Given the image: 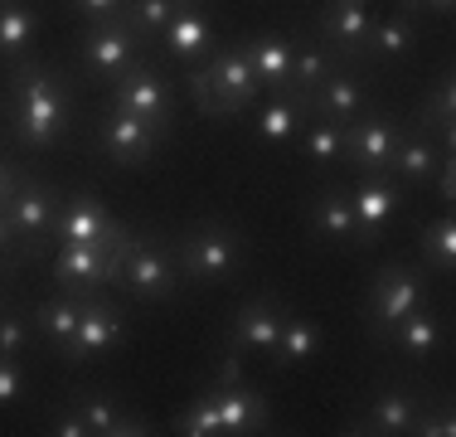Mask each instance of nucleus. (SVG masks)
Listing matches in <instances>:
<instances>
[{"mask_svg":"<svg viewBox=\"0 0 456 437\" xmlns=\"http://www.w3.org/2000/svg\"><path fill=\"white\" fill-rule=\"evenodd\" d=\"M15 136L25 146L45 151L69 131V87H63L59 69L49 63H25L15 59Z\"/></svg>","mask_w":456,"mask_h":437,"instance_id":"obj_1","label":"nucleus"},{"mask_svg":"<svg viewBox=\"0 0 456 437\" xmlns=\"http://www.w3.org/2000/svg\"><path fill=\"white\" fill-rule=\"evenodd\" d=\"M184 87H190V97L200 103L204 117H238L263 97V83H257L253 63H248V54L238 49V44L233 49H219V44H214V49L204 54V63H190Z\"/></svg>","mask_w":456,"mask_h":437,"instance_id":"obj_2","label":"nucleus"},{"mask_svg":"<svg viewBox=\"0 0 456 437\" xmlns=\"http://www.w3.org/2000/svg\"><path fill=\"white\" fill-rule=\"evenodd\" d=\"M180 262V277L190 282H228L243 268V234L224 218H200L194 228H184L180 238H170Z\"/></svg>","mask_w":456,"mask_h":437,"instance_id":"obj_3","label":"nucleus"},{"mask_svg":"<svg viewBox=\"0 0 456 437\" xmlns=\"http://www.w3.org/2000/svg\"><path fill=\"white\" fill-rule=\"evenodd\" d=\"M136 238L132 224H117V234L97 238V243H59L53 258V282L63 292H107L122 282V253Z\"/></svg>","mask_w":456,"mask_h":437,"instance_id":"obj_4","label":"nucleus"},{"mask_svg":"<svg viewBox=\"0 0 456 437\" xmlns=\"http://www.w3.org/2000/svg\"><path fill=\"white\" fill-rule=\"evenodd\" d=\"M422 268L418 262H384V268L374 272V282H369V335H379V341H388L394 335V326L403 321L408 311H418L422 306Z\"/></svg>","mask_w":456,"mask_h":437,"instance_id":"obj_5","label":"nucleus"},{"mask_svg":"<svg viewBox=\"0 0 456 437\" xmlns=\"http://www.w3.org/2000/svg\"><path fill=\"white\" fill-rule=\"evenodd\" d=\"M78 54H83V69H88L93 78H112L117 83L132 63L146 59V39H141L122 15L88 20V25H83V39H78Z\"/></svg>","mask_w":456,"mask_h":437,"instance_id":"obj_6","label":"nucleus"},{"mask_svg":"<svg viewBox=\"0 0 456 437\" xmlns=\"http://www.w3.org/2000/svg\"><path fill=\"white\" fill-rule=\"evenodd\" d=\"M180 262H175V248L170 243H146V238H132L122 253V282L117 287H126L132 297L141 301H170L180 292Z\"/></svg>","mask_w":456,"mask_h":437,"instance_id":"obj_7","label":"nucleus"},{"mask_svg":"<svg viewBox=\"0 0 456 437\" xmlns=\"http://www.w3.org/2000/svg\"><path fill=\"white\" fill-rule=\"evenodd\" d=\"M209 389H214V399H219L224 433L248 437V433H263L267 428V399L243 379V355H238V350H228V359L219 365V375H214Z\"/></svg>","mask_w":456,"mask_h":437,"instance_id":"obj_8","label":"nucleus"},{"mask_svg":"<svg viewBox=\"0 0 456 437\" xmlns=\"http://www.w3.org/2000/svg\"><path fill=\"white\" fill-rule=\"evenodd\" d=\"M112 107H122V112H136L146 117L151 127H160L170 136V127H175V87H170V78L156 69V63H132V69L117 78L112 87Z\"/></svg>","mask_w":456,"mask_h":437,"instance_id":"obj_9","label":"nucleus"},{"mask_svg":"<svg viewBox=\"0 0 456 437\" xmlns=\"http://www.w3.org/2000/svg\"><path fill=\"white\" fill-rule=\"evenodd\" d=\"M408 122H394L384 112H360L354 122H345V156L354 161L360 175H388V156H394L398 136H403Z\"/></svg>","mask_w":456,"mask_h":437,"instance_id":"obj_10","label":"nucleus"},{"mask_svg":"<svg viewBox=\"0 0 456 437\" xmlns=\"http://www.w3.org/2000/svg\"><path fill=\"white\" fill-rule=\"evenodd\" d=\"M126 335V316L117 311V306H107L102 292H93V297H83V311H78V331H73V341L59 350L69 365H88V359L107 355L117 341Z\"/></svg>","mask_w":456,"mask_h":437,"instance_id":"obj_11","label":"nucleus"},{"mask_svg":"<svg viewBox=\"0 0 456 437\" xmlns=\"http://www.w3.org/2000/svg\"><path fill=\"white\" fill-rule=\"evenodd\" d=\"M59 200L63 194L53 190L49 180H20V190L5 200V214H10V224H15L20 243H25V258L39 253V243L49 238L53 214H59Z\"/></svg>","mask_w":456,"mask_h":437,"instance_id":"obj_12","label":"nucleus"},{"mask_svg":"<svg viewBox=\"0 0 456 437\" xmlns=\"http://www.w3.org/2000/svg\"><path fill=\"white\" fill-rule=\"evenodd\" d=\"M166 141V131L151 127L146 117L122 112V107H107V117L97 122V146L117 161V166H141L146 156H156V146Z\"/></svg>","mask_w":456,"mask_h":437,"instance_id":"obj_13","label":"nucleus"},{"mask_svg":"<svg viewBox=\"0 0 456 437\" xmlns=\"http://www.w3.org/2000/svg\"><path fill=\"white\" fill-rule=\"evenodd\" d=\"M403 200H408V190L394 175H360V185L350 190V210L360 218V243H374L379 228L403 210Z\"/></svg>","mask_w":456,"mask_h":437,"instance_id":"obj_14","label":"nucleus"},{"mask_svg":"<svg viewBox=\"0 0 456 437\" xmlns=\"http://www.w3.org/2000/svg\"><path fill=\"white\" fill-rule=\"evenodd\" d=\"M447 156L442 151V141L428 136V127H418V117L403 127V136H398L394 156H388V175H394L403 190H428L432 170H437V161Z\"/></svg>","mask_w":456,"mask_h":437,"instance_id":"obj_15","label":"nucleus"},{"mask_svg":"<svg viewBox=\"0 0 456 437\" xmlns=\"http://www.w3.org/2000/svg\"><path fill=\"white\" fill-rule=\"evenodd\" d=\"M369 29H374V15H369L364 0H325L321 39L330 44L340 59H360V54L369 49Z\"/></svg>","mask_w":456,"mask_h":437,"instance_id":"obj_16","label":"nucleus"},{"mask_svg":"<svg viewBox=\"0 0 456 437\" xmlns=\"http://www.w3.org/2000/svg\"><path fill=\"white\" fill-rule=\"evenodd\" d=\"M281 316H287V306H281V301H273V297H248V301L233 311L228 345H233V350H263V355H273V345H277V335H281Z\"/></svg>","mask_w":456,"mask_h":437,"instance_id":"obj_17","label":"nucleus"},{"mask_svg":"<svg viewBox=\"0 0 456 437\" xmlns=\"http://www.w3.org/2000/svg\"><path fill=\"white\" fill-rule=\"evenodd\" d=\"M107 234H117V218L107 214L93 194H63L59 200L49 238H59V243H97V238H107Z\"/></svg>","mask_w":456,"mask_h":437,"instance_id":"obj_18","label":"nucleus"},{"mask_svg":"<svg viewBox=\"0 0 456 437\" xmlns=\"http://www.w3.org/2000/svg\"><path fill=\"white\" fill-rule=\"evenodd\" d=\"M306 107L316 117H330V122H354L360 112H369V87L360 78H350L345 69H335L330 78H321L316 87L306 93Z\"/></svg>","mask_w":456,"mask_h":437,"instance_id":"obj_19","label":"nucleus"},{"mask_svg":"<svg viewBox=\"0 0 456 437\" xmlns=\"http://www.w3.org/2000/svg\"><path fill=\"white\" fill-rule=\"evenodd\" d=\"M238 49L248 54V63H253L257 83L273 87V93H301L297 78H291V54H297V44L281 39V35H253L243 39Z\"/></svg>","mask_w":456,"mask_h":437,"instance_id":"obj_20","label":"nucleus"},{"mask_svg":"<svg viewBox=\"0 0 456 437\" xmlns=\"http://www.w3.org/2000/svg\"><path fill=\"white\" fill-rule=\"evenodd\" d=\"M160 39H166V49L175 54V59L200 63L204 54L214 49V25H209V15H204L200 0H184V5L175 10V20L160 29Z\"/></svg>","mask_w":456,"mask_h":437,"instance_id":"obj_21","label":"nucleus"},{"mask_svg":"<svg viewBox=\"0 0 456 437\" xmlns=\"http://www.w3.org/2000/svg\"><path fill=\"white\" fill-rule=\"evenodd\" d=\"M418 418H422V403L412 399V393L403 389H384V393H374V403H369V413H364V423L354 433H388V437H403L418 428Z\"/></svg>","mask_w":456,"mask_h":437,"instance_id":"obj_22","label":"nucleus"},{"mask_svg":"<svg viewBox=\"0 0 456 437\" xmlns=\"http://www.w3.org/2000/svg\"><path fill=\"white\" fill-rule=\"evenodd\" d=\"M73 408L83 413V423H88L93 437H146L151 433L146 418L117 408L112 399H97V393H78V399H73Z\"/></svg>","mask_w":456,"mask_h":437,"instance_id":"obj_23","label":"nucleus"},{"mask_svg":"<svg viewBox=\"0 0 456 437\" xmlns=\"http://www.w3.org/2000/svg\"><path fill=\"white\" fill-rule=\"evenodd\" d=\"M412 39H418V10H403V5H398V10H388L384 20H374L364 54L398 63V59H408V54H412Z\"/></svg>","mask_w":456,"mask_h":437,"instance_id":"obj_24","label":"nucleus"},{"mask_svg":"<svg viewBox=\"0 0 456 437\" xmlns=\"http://www.w3.org/2000/svg\"><path fill=\"white\" fill-rule=\"evenodd\" d=\"M311 234H321L325 243H360V218L350 210V194L340 190H321L311 204Z\"/></svg>","mask_w":456,"mask_h":437,"instance_id":"obj_25","label":"nucleus"},{"mask_svg":"<svg viewBox=\"0 0 456 437\" xmlns=\"http://www.w3.org/2000/svg\"><path fill=\"white\" fill-rule=\"evenodd\" d=\"M418 268L422 272H452L456 268V218L452 210L428 218V224L418 228Z\"/></svg>","mask_w":456,"mask_h":437,"instance_id":"obj_26","label":"nucleus"},{"mask_svg":"<svg viewBox=\"0 0 456 437\" xmlns=\"http://www.w3.org/2000/svg\"><path fill=\"white\" fill-rule=\"evenodd\" d=\"M403 355L412 359H428V355H437L442 350V316L437 311H428V306H418V311H408L403 321L394 326V335H388Z\"/></svg>","mask_w":456,"mask_h":437,"instance_id":"obj_27","label":"nucleus"},{"mask_svg":"<svg viewBox=\"0 0 456 437\" xmlns=\"http://www.w3.org/2000/svg\"><path fill=\"white\" fill-rule=\"evenodd\" d=\"M321 341H325V335H321L316 321L287 311V316H281V335H277V345H273V365H277V369L301 365V359H311V355L321 350Z\"/></svg>","mask_w":456,"mask_h":437,"instance_id":"obj_28","label":"nucleus"},{"mask_svg":"<svg viewBox=\"0 0 456 437\" xmlns=\"http://www.w3.org/2000/svg\"><path fill=\"white\" fill-rule=\"evenodd\" d=\"M83 297H93V292H63L59 287V297H49L45 306H39V335L53 345V350H63L73 341V331H78V311H83Z\"/></svg>","mask_w":456,"mask_h":437,"instance_id":"obj_29","label":"nucleus"},{"mask_svg":"<svg viewBox=\"0 0 456 437\" xmlns=\"http://www.w3.org/2000/svg\"><path fill=\"white\" fill-rule=\"evenodd\" d=\"M35 29H39V15H35V10L20 5V0H0V54H10V59H25Z\"/></svg>","mask_w":456,"mask_h":437,"instance_id":"obj_30","label":"nucleus"},{"mask_svg":"<svg viewBox=\"0 0 456 437\" xmlns=\"http://www.w3.org/2000/svg\"><path fill=\"white\" fill-rule=\"evenodd\" d=\"M335 69H345V59H340V54H335L325 39H321V44H306V49L291 54V78H297L301 93H311V87H316L321 78H330Z\"/></svg>","mask_w":456,"mask_h":437,"instance_id":"obj_31","label":"nucleus"},{"mask_svg":"<svg viewBox=\"0 0 456 437\" xmlns=\"http://www.w3.org/2000/svg\"><path fill=\"white\" fill-rule=\"evenodd\" d=\"M180 5H184V0H126V5H122V20L136 29L141 39H151V35H160V29L175 20Z\"/></svg>","mask_w":456,"mask_h":437,"instance_id":"obj_32","label":"nucleus"},{"mask_svg":"<svg viewBox=\"0 0 456 437\" xmlns=\"http://www.w3.org/2000/svg\"><path fill=\"white\" fill-rule=\"evenodd\" d=\"M175 428H180L184 437H219V433H224V423H219V399H214V389L194 393V403L175 418Z\"/></svg>","mask_w":456,"mask_h":437,"instance_id":"obj_33","label":"nucleus"},{"mask_svg":"<svg viewBox=\"0 0 456 437\" xmlns=\"http://www.w3.org/2000/svg\"><path fill=\"white\" fill-rule=\"evenodd\" d=\"M301 151H306L316 166L340 161V156H345V127L330 122V117H316V122H311V131H306V141H301Z\"/></svg>","mask_w":456,"mask_h":437,"instance_id":"obj_34","label":"nucleus"},{"mask_svg":"<svg viewBox=\"0 0 456 437\" xmlns=\"http://www.w3.org/2000/svg\"><path fill=\"white\" fill-rule=\"evenodd\" d=\"M35 326H29L25 311H0V355H20L29 345Z\"/></svg>","mask_w":456,"mask_h":437,"instance_id":"obj_35","label":"nucleus"},{"mask_svg":"<svg viewBox=\"0 0 456 437\" xmlns=\"http://www.w3.org/2000/svg\"><path fill=\"white\" fill-rule=\"evenodd\" d=\"M428 190H432V194H437V200H442V204H447V210H452V200H456V156H452V151H447V156L437 161V170H432Z\"/></svg>","mask_w":456,"mask_h":437,"instance_id":"obj_36","label":"nucleus"},{"mask_svg":"<svg viewBox=\"0 0 456 437\" xmlns=\"http://www.w3.org/2000/svg\"><path fill=\"white\" fill-rule=\"evenodd\" d=\"M20 389H25V375H20V355H0V408H10V403L20 399Z\"/></svg>","mask_w":456,"mask_h":437,"instance_id":"obj_37","label":"nucleus"},{"mask_svg":"<svg viewBox=\"0 0 456 437\" xmlns=\"http://www.w3.org/2000/svg\"><path fill=\"white\" fill-rule=\"evenodd\" d=\"M45 433H49V437H93V433H88V423H83V413L73 408V403L53 413V418L45 423Z\"/></svg>","mask_w":456,"mask_h":437,"instance_id":"obj_38","label":"nucleus"},{"mask_svg":"<svg viewBox=\"0 0 456 437\" xmlns=\"http://www.w3.org/2000/svg\"><path fill=\"white\" fill-rule=\"evenodd\" d=\"M412 433H422V437H452V433H456L452 408H442V413H428V408H422V418H418V428H412Z\"/></svg>","mask_w":456,"mask_h":437,"instance_id":"obj_39","label":"nucleus"},{"mask_svg":"<svg viewBox=\"0 0 456 437\" xmlns=\"http://www.w3.org/2000/svg\"><path fill=\"white\" fill-rule=\"evenodd\" d=\"M122 5H126V0H73V10L83 15V25H88V20H112V15H122Z\"/></svg>","mask_w":456,"mask_h":437,"instance_id":"obj_40","label":"nucleus"},{"mask_svg":"<svg viewBox=\"0 0 456 437\" xmlns=\"http://www.w3.org/2000/svg\"><path fill=\"white\" fill-rule=\"evenodd\" d=\"M0 258H25V243H20L15 224H10L5 204H0Z\"/></svg>","mask_w":456,"mask_h":437,"instance_id":"obj_41","label":"nucleus"},{"mask_svg":"<svg viewBox=\"0 0 456 437\" xmlns=\"http://www.w3.org/2000/svg\"><path fill=\"white\" fill-rule=\"evenodd\" d=\"M20 180H25V170H20L15 161H0V204H5L10 194L20 190Z\"/></svg>","mask_w":456,"mask_h":437,"instance_id":"obj_42","label":"nucleus"},{"mask_svg":"<svg viewBox=\"0 0 456 437\" xmlns=\"http://www.w3.org/2000/svg\"><path fill=\"white\" fill-rule=\"evenodd\" d=\"M418 10H437V15H447L452 0H418Z\"/></svg>","mask_w":456,"mask_h":437,"instance_id":"obj_43","label":"nucleus"},{"mask_svg":"<svg viewBox=\"0 0 456 437\" xmlns=\"http://www.w3.org/2000/svg\"><path fill=\"white\" fill-rule=\"evenodd\" d=\"M398 5H403V10H418V0H398Z\"/></svg>","mask_w":456,"mask_h":437,"instance_id":"obj_44","label":"nucleus"}]
</instances>
